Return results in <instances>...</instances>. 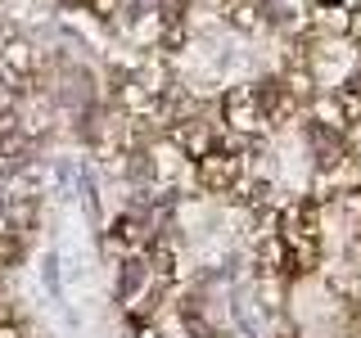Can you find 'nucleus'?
<instances>
[{
  "label": "nucleus",
  "mask_w": 361,
  "mask_h": 338,
  "mask_svg": "<svg viewBox=\"0 0 361 338\" xmlns=\"http://www.w3.org/2000/svg\"><path fill=\"white\" fill-rule=\"evenodd\" d=\"M41 280H45V289H50V298H59V289H63V280H59V253H45L41 257Z\"/></svg>",
  "instance_id": "f257e3e1"
}]
</instances>
